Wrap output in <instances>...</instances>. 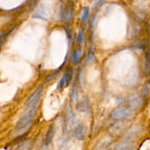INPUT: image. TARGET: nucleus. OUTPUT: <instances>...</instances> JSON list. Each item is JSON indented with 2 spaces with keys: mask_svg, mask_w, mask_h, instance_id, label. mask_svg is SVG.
<instances>
[{
  "mask_svg": "<svg viewBox=\"0 0 150 150\" xmlns=\"http://www.w3.org/2000/svg\"><path fill=\"white\" fill-rule=\"evenodd\" d=\"M70 1H74L75 0H70Z\"/></svg>",
  "mask_w": 150,
  "mask_h": 150,
  "instance_id": "nucleus-19",
  "label": "nucleus"
},
{
  "mask_svg": "<svg viewBox=\"0 0 150 150\" xmlns=\"http://www.w3.org/2000/svg\"><path fill=\"white\" fill-rule=\"evenodd\" d=\"M83 38H84V33H83V29H79V32H78V36H77V40L79 44L83 43Z\"/></svg>",
  "mask_w": 150,
  "mask_h": 150,
  "instance_id": "nucleus-12",
  "label": "nucleus"
},
{
  "mask_svg": "<svg viewBox=\"0 0 150 150\" xmlns=\"http://www.w3.org/2000/svg\"><path fill=\"white\" fill-rule=\"evenodd\" d=\"M130 105L133 109H137V108H141V106H142V100L139 98H135L133 100L130 101Z\"/></svg>",
  "mask_w": 150,
  "mask_h": 150,
  "instance_id": "nucleus-7",
  "label": "nucleus"
},
{
  "mask_svg": "<svg viewBox=\"0 0 150 150\" xmlns=\"http://www.w3.org/2000/svg\"><path fill=\"white\" fill-rule=\"evenodd\" d=\"M73 70L72 69H68L67 70L65 73H64V76H65L66 81H67V85H68L70 83L72 80V78H73Z\"/></svg>",
  "mask_w": 150,
  "mask_h": 150,
  "instance_id": "nucleus-9",
  "label": "nucleus"
},
{
  "mask_svg": "<svg viewBox=\"0 0 150 150\" xmlns=\"http://www.w3.org/2000/svg\"><path fill=\"white\" fill-rule=\"evenodd\" d=\"M38 104V103H35L30 105H27V108L24 111L22 117L19 120L17 125H16V131L18 132V133L21 132L22 130H24L31 124L32 120H33L34 117H35Z\"/></svg>",
  "mask_w": 150,
  "mask_h": 150,
  "instance_id": "nucleus-1",
  "label": "nucleus"
},
{
  "mask_svg": "<svg viewBox=\"0 0 150 150\" xmlns=\"http://www.w3.org/2000/svg\"><path fill=\"white\" fill-rule=\"evenodd\" d=\"M57 73H58V72H56V73H52V74H51V75H50V76H48V77H47L46 79H45V81H50V80H52V79H54V77H55L56 75H57Z\"/></svg>",
  "mask_w": 150,
  "mask_h": 150,
  "instance_id": "nucleus-16",
  "label": "nucleus"
},
{
  "mask_svg": "<svg viewBox=\"0 0 150 150\" xmlns=\"http://www.w3.org/2000/svg\"><path fill=\"white\" fill-rule=\"evenodd\" d=\"M88 15H89V7H86L83 9L81 13V20L82 23H84L86 21L88 18Z\"/></svg>",
  "mask_w": 150,
  "mask_h": 150,
  "instance_id": "nucleus-11",
  "label": "nucleus"
},
{
  "mask_svg": "<svg viewBox=\"0 0 150 150\" xmlns=\"http://www.w3.org/2000/svg\"><path fill=\"white\" fill-rule=\"evenodd\" d=\"M72 16H73V10H69L67 12V13L65 14V20L69 21L71 19Z\"/></svg>",
  "mask_w": 150,
  "mask_h": 150,
  "instance_id": "nucleus-15",
  "label": "nucleus"
},
{
  "mask_svg": "<svg viewBox=\"0 0 150 150\" xmlns=\"http://www.w3.org/2000/svg\"><path fill=\"white\" fill-rule=\"evenodd\" d=\"M94 58H95V56H94L93 53H89L87 58H86V64H90V63H92L93 62Z\"/></svg>",
  "mask_w": 150,
  "mask_h": 150,
  "instance_id": "nucleus-14",
  "label": "nucleus"
},
{
  "mask_svg": "<svg viewBox=\"0 0 150 150\" xmlns=\"http://www.w3.org/2000/svg\"><path fill=\"white\" fill-rule=\"evenodd\" d=\"M54 126L51 125L48 133H47L46 136H45V144L48 145V144L51 142V139L54 136Z\"/></svg>",
  "mask_w": 150,
  "mask_h": 150,
  "instance_id": "nucleus-6",
  "label": "nucleus"
},
{
  "mask_svg": "<svg viewBox=\"0 0 150 150\" xmlns=\"http://www.w3.org/2000/svg\"><path fill=\"white\" fill-rule=\"evenodd\" d=\"M3 37H4L3 34L2 33H0V44H1V40H2V39H3Z\"/></svg>",
  "mask_w": 150,
  "mask_h": 150,
  "instance_id": "nucleus-18",
  "label": "nucleus"
},
{
  "mask_svg": "<svg viewBox=\"0 0 150 150\" xmlns=\"http://www.w3.org/2000/svg\"><path fill=\"white\" fill-rule=\"evenodd\" d=\"M132 117H133V113L130 110H127L122 108L114 109L111 114V118L116 120H129Z\"/></svg>",
  "mask_w": 150,
  "mask_h": 150,
  "instance_id": "nucleus-2",
  "label": "nucleus"
},
{
  "mask_svg": "<svg viewBox=\"0 0 150 150\" xmlns=\"http://www.w3.org/2000/svg\"><path fill=\"white\" fill-rule=\"evenodd\" d=\"M86 134V127L83 125H79L75 127L73 131V136L77 140L82 141L85 139Z\"/></svg>",
  "mask_w": 150,
  "mask_h": 150,
  "instance_id": "nucleus-3",
  "label": "nucleus"
},
{
  "mask_svg": "<svg viewBox=\"0 0 150 150\" xmlns=\"http://www.w3.org/2000/svg\"><path fill=\"white\" fill-rule=\"evenodd\" d=\"M89 108V105L86 100H84L81 101V102H80L79 103H78L77 106H76V108H77L78 111H81V112H86V111H88Z\"/></svg>",
  "mask_w": 150,
  "mask_h": 150,
  "instance_id": "nucleus-5",
  "label": "nucleus"
},
{
  "mask_svg": "<svg viewBox=\"0 0 150 150\" xmlns=\"http://www.w3.org/2000/svg\"><path fill=\"white\" fill-rule=\"evenodd\" d=\"M117 149H132L131 144H121L116 147Z\"/></svg>",
  "mask_w": 150,
  "mask_h": 150,
  "instance_id": "nucleus-13",
  "label": "nucleus"
},
{
  "mask_svg": "<svg viewBox=\"0 0 150 150\" xmlns=\"http://www.w3.org/2000/svg\"><path fill=\"white\" fill-rule=\"evenodd\" d=\"M67 122L70 126H74L76 125V117L73 114L71 110H70L69 113L67 114Z\"/></svg>",
  "mask_w": 150,
  "mask_h": 150,
  "instance_id": "nucleus-8",
  "label": "nucleus"
},
{
  "mask_svg": "<svg viewBox=\"0 0 150 150\" xmlns=\"http://www.w3.org/2000/svg\"><path fill=\"white\" fill-rule=\"evenodd\" d=\"M43 87L42 86H40L39 88L35 90V92H34L28 98V99L26 101V105H30L32 104L38 103V101H39L40 98L41 93H42V91Z\"/></svg>",
  "mask_w": 150,
  "mask_h": 150,
  "instance_id": "nucleus-4",
  "label": "nucleus"
},
{
  "mask_svg": "<svg viewBox=\"0 0 150 150\" xmlns=\"http://www.w3.org/2000/svg\"><path fill=\"white\" fill-rule=\"evenodd\" d=\"M81 51L80 50H77V51H75L74 54L73 56V64H77L78 62L79 61L81 58Z\"/></svg>",
  "mask_w": 150,
  "mask_h": 150,
  "instance_id": "nucleus-10",
  "label": "nucleus"
},
{
  "mask_svg": "<svg viewBox=\"0 0 150 150\" xmlns=\"http://www.w3.org/2000/svg\"><path fill=\"white\" fill-rule=\"evenodd\" d=\"M104 1H105V0H98V2L96 3V4H95V5H96V6H99V5H101V4H102L104 2Z\"/></svg>",
  "mask_w": 150,
  "mask_h": 150,
  "instance_id": "nucleus-17",
  "label": "nucleus"
}]
</instances>
